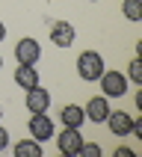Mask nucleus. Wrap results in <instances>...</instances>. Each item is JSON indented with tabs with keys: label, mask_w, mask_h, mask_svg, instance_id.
Wrapping results in <instances>:
<instances>
[{
	"label": "nucleus",
	"mask_w": 142,
	"mask_h": 157,
	"mask_svg": "<svg viewBox=\"0 0 142 157\" xmlns=\"http://www.w3.org/2000/svg\"><path fill=\"white\" fill-rule=\"evenodd\" d=\"M0 119H3V110H0Z\"/></svg>",
	"instance_id": "obj_20"
},
{
	"label": "nucleus",
	"mask_w": 142,
	"mask_h": 157,
	"mask_svg": "<svg viewBox=\"0 0 142 157\" xmlns=\"http://www.w3.org/2000/svg\"><path fill=\"white\" fill-rule=\"evenodd\" d=\"M80 145H83V133L80 128H65L62 133H56V148L62 157H77Z\"/></svg>",
	"instance_id": "obj_3"
},
{
	"label": "nucleus",
	"mask_w": 142,
	"mask_h": 157,
	"mask_svg": "<svg viewBox=\"0 0 142 157\" xmlns=\"http://www.w3.org/2000/svg\"><path fill=\"white\" fill-rule=\"evenodd\" d=\"M3 39H6V24L0 21V42H3Z\"/></svg>",
	"instance_id": "obj_18"
},
{
	"label": "nucleus",
	"mask_w": 142,
	"mask_h": 157,
	"mask_svg": "<svg viewBox=\"0 0 142 157\" xmlns=\"http://www.w3.org/2000/svg\"><path fill=\"white\" fill-rule=\"evenodd\" d=\"M12 151H15V157H42V142L39 140H21L12 145Z\"/></svg>",
	"instance_id": "obj_12"
},
{
	"label": "nucleus",
	"mask_w": 142,
	"mask_h": 157,
	"mask_svg": "<svg viewBox=\"0 0 142 157\" xmlns=\"http://www.w3.org/2000/svg\"><path fill=\"white\" fill-rule=\"evenodd\" d=\"M27 131H30V136L39 140V142L50 140V136H53V122H50V116H47V113H33V116H30V124H27Z\"/></svg>",
	"instance_id": "obj_6"
},
{
	"label": "nucleus",
	"mask_w": 142,
	"mask_h": 157,
	"mask_svg": "<svg viewBox=\"0 0 142 157\" xmlns=\"http://www.w3.org/2000/svg\"><path fill=\"white\" fill-rule=\"evenodd\" d=\"M121 15L127 21H142V0H121Z\"/></svg>",
	"instance_id": "obj_13"
},
{
	"label": "nucleus",
	"mask_w": 142,
	"mask_h": 157,
	"mask_svg": "<svg viewBox=\"0 0 142 157\" xmlns=\"http://www.w3.org/2000/svg\"><path fill=\"white\" fill-rule=\"evenodd\" d=\"M124 77L130 80L133 86H142V59H139V56L127 62V74H124Z\"/></svg>",
	"instance_id": "obj_14"
},
{
	"label": "nucleus",
	"mask_w": 142,
	"mask_h": 157,
	"mask_svg": "<svg viewBox=\"0 0 142 157\" xmlns=\"http://www.w3.org/2000/svg\"><path fill=\"white\" fill-rule=\"evenodd\" d=\"M98 83H101V95L104 98H124L127 92H130V80L124 77L121 71H106L98 77Z\"/></svg>",
	"instance_id": "obj_2"
},
{
	"label": "nucleus",
	"mask_w": 142,
	"mask_h": 157,
	"mask_svg": "<svg viewBox=\"0 0 142 157\" xmlns=\"http://www.w3.org/2000/svg\"><path fill=\"white\" fill-rule=\"evenodd\" d=\"M39 56H42V44L36 42V39H30V36L18 39V44H15V59H18V62L36 65V62H39Z\"/></svg>",
	"instance_id": "obj_5"
},
{
	"label": "nucleus",
	"mask_w": 142,
	"mask_h": 157,
	"mask_svg": "<svg viewBox=\"0 0 142 157\" xmlns=\"http://www.w3.org/2000/svg\"><path fill=\"white\" fill-rule=\"evenodd\" d=\"M59 122L65 124V128H83L86 113H83V107H77V104H65L59 110Z\"/></svg>",
	"instance_id": "obj_11"
},
{
	"label": "nucleus",
	"mask_w": 142,
	"mask_h": 157,
	"mask_svg": "<svg viewBox=\"0 0 142 157\" xmlns=\"http://www.w3.org/2000/svg\"><path fill=\"white\" fill-rule=\"evenodd\" d=\"M6 148H9V131L0 124V151H6Z\"/></svg>",
	"instance_id": "obj_16"
},
{
	"label": "nucleus",
	"mask_w": 142,
	"mask_h": 157,
	"mask_svg": "<svg viewBox=\"0 0 142 157\" xmlns=\"http://www.w3.org/2000/svg\"><path fill=\"white\" fill-rule=\"evenodd\" d=\"M50 42L56 48H71V44L77 42V30L71 21H53L50 24Z\"/></svg>",
	"instance_id": "obj_4"
},
{
	"label": "nucleus",
	"mask_w": 142,
	"mask_h": 157,
	"mask_svg": "<svg viewBox=\"0 0 142 157\" xmlns=\"http://www.w3.org/2000/svg\"><path fill=\"white\" fill-rule=\"evenodd\" d=\"M104 124L110 128V133H115V136H130L133 116L124 113V110H110V116L104 119Z\"/></svg>",
	"instance_id": "obj_7"
},
{
	"label": "nucleus",
	"mask_w": 142,
	"mask_h": 157,
	"mask_svg": "<svg viewBox=\"0 0 142 157\" xmlns=\"http://www.w3.org/2000/svg\"><path fill=\"white\" fill-rule=\"evenodd\" d=\"M104 56L98 51H83L77 56V74L80 80H86V83H98V77L104 74Z\"/></svg>",
	"instance_id": "obj_1"
},
{
	"label": "nucleus",
	"mask_w": 142,
	"mask_h": 157,
	"mask_svg": "<svg viewBox=\"0 0 142 157\" xmlns=\"http://www.w3.org/2000/svg\"><path fill=\"white\" fill-rule=\"evenodd\" d=\"M115 154H121V157H133V148H115Z\"/></svg>",
	"instance_id": "obj_17"
},
{
	"label": "nucleus",
	"mask_w": 142,
	"mask_h": 157,
	"mask_svg": "<svg viewBox=\"0 0 142 157\" xmlns=\"http://www.w3.org/2000/svg\"><path fill=\"white\" fill-rule=\"evenodd\" d=\"M77 154L80 157H101V145H98V142H83Z\"/></svg>",
	"instance_id": "obj_15"
},
{
	"label": "nucleus",
	"mask_w": 142,
	"mask_h": 157,
	"mask_svg": "<svg viewBox=\"0 0 142 157\" xmlns=\"http://www.w3.org/2000/svg\"><path fill=\"white\" fill-rule=\"evenodd\" d=\"M15 83L21 89H33L39 86V71H36V65H27V62H18V68H15Z\"/></svg>",
	"instance_id": "obj_10"
},
{
	"label": "nucleus",
	"mask_w": 142,
	"mask_h": 157,
	"mask_svg": "<svg viewBox=\"0 0 142 157\" xmlns=\"http://www.w3.org/2000/svg\"><path fill=\"white\" fill-rule=\"evenodd\" d=\"M0 68H3V56H0Z\"/></svg>",
	"instance_id": "obj_19"
},
{
	"label": "nucleus",
	"mask_w": 142,
	"mask_h": 157,
	"mask_svg": "<svg viewBox=\"0 0 142 157\" xmlns=\"http://www.w3.org/2000/svg\"><path fill=\"white\" fill-rule=\"evenodd\" d=\"M47 107H50V92L44 86L27 89V110L30 113H47Z\"/></svg>",
	"instance_id": "obj_9"
},
{
	"label": "nucleus",
	"mask_w": 142,
	"mask_h": 157,
	"mask_svg": "<svg viewBox=\"0 0 142 157\" xmlns=\"http://www.w3.org/2000/svg\"><path fill=\"white\" fill-rule=\"evenodd\" d=\"M83 113H86V122L104 124V119L110 116V98H104V95H92V98H89V104L83 107Z\"/></svg>",
	"instance_id": "obj_8"
}]
</instances>
